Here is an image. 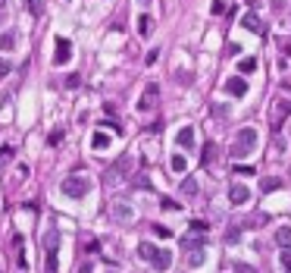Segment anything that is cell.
Here are the masks:
<instances>
[{
	"label": "cell",
	"instance_id": "1",
	"mask_svg": "<svg viewBox=\"0 0 291 273\" xmlns=\"http://www.w3.org/2000/svg\"><path fill=\"white\" fill-rule=\"evenodd\" d=\"M59 189H63L66 198H85L91 192V179L88 176H66Z\"/></svg>",
	"mask_w": 291,
	"mask_h": 273
},
{
	"label": "cell",
	"instance_id": "2",
	"mask_svg": "<svg viewBox=\"0 0 291 273\" xmlns=\"http://www.w3.org/2000/svg\"><path fill=\"white\" fill-rule=\"evenodd\" d=\"M254 148H257V129H251V126H244V129L238 132L235 144H232V154H235V157H247Z\"/></svg>",
	"mask_w": 291,
	"mask_h": 273
},
{
	"label": "cell",
	"instance_id": "3",
	"mask_svg": "<svg viewBox=\"0 0 291 273\" xmlns=\"http://www.w3.org/2000/svg\"><path fill=\"white\" fill-rule=\"evenodd\" d=\"M157 98H160V85H157V82H150L147 88H144L141 101H138V110H153V107H157Z\"/></svg>",
	"mask_w": 291,
	"mask_h": 273
},
{
	"label": "cell",
	"instance_id": "4",
	"mask_svg": "<svg viewBox=\"0 0 291 273\" xmlns=\"http://www.w3.org/2000/svg\"><path fill=\"white\" fill-rule=\"evenodd\" d=\"M69 60H72V44H69V38H57L54 63H57V66H63V63H69Z\"/></svg>",
	"mask_w": 291,
	"mask_h": 273
},
{
	"label": "cell",
	"instance_id": "5",
	"mask_svg": "<svg viewBox=\"0 0 291 273\" xmlns=\"http://www.w3.org/2000/svg\"><path fill=\"white\" fill-rule=\"evenodd\" d=\"M229 201H232L235 207H241V204L251 201V189H247V185H232V189H229Z\"/></svg>",
	"mask_w": 291,
	"mask_h": 273
},
{
	"label": "cell",
	"instance_id": "6",
	"mask_svg": "<svg viewBox=\"0 0 291 273\" xmlns=\"http://www.w3.org/2000/svg\"><path fill=\"white\" fill-rule=\"evenodd\" d=\"M153 267H157L160 273H166L169 267H173V251H166V248H157V254H153Z\"/></svg>",
	"mask_w": 291,
	"mask_h": 273
},
{
	"label": "cell",
	"instance_id": "7",
	"mask_svg": "<svg viewBox=\"0 0 291 273\" xmlns=\"http://www.w3.org/2000/svg\"><path fill=\"white\" fill-rule=\"evenodd\" d=\"M128 170H132V157L125 154V157H119V160H116V167L107 173V179H119V176H125Z\"/></svg>",
	"mask_w": 291,
	"mask_h": 273
},
{
	"label": "cell",
	"instance_id": "8",
	"mask_svg": "<svg viewBox=\"0 0 291 273\" xmlns=\"http://www.w3.org/2000/svg\"><path fill=\"white\" fill-rule=\"evenodd\" d=\"M132 207H128V204H113V220L116 223H132Z\"/></svg>",
	"mask_w": 291,
	"mask_h": 273
},
{
	"label": "cell",
	"instance_id": "9",
	"mask_svg": "<svg viewBox=\"0 0 291 273\" xmlns=\"http://www.w3.org/2000/svg\"><path fill=\"white\" fill-rule=\"evenodd\" d=\"M226 91H229V95H235V98H244L247 95V82L244 79H229L226 82Z\"/></svg>",
	"mask_w": 291,
	"mask_h": 273
},
{
	"label": "cell",
	"instance_id": "10",
	"mask_svg": "<svg viewBox=\"0 0 291 273\" xmlns=\"http://www.w3.org/2000/svg\"><path fill=\"white\" fill-rule=\"evenodd\" d=\"M175 141L182 144V148H194V129H191V126H182L178 135H175Z\"/></svg>",
	"mask_w": 291,
	"mask_h": 273
},
{
	"label": "cell",
	"instance_id": "11",
	"mask_svg": "<svg viewBox=\"0 0 291 273\" xmlns=\"http://www.w3.org/2000/svg\"><path fill=\"white\" fill-rule=\"evenodd\" d=\"M241 25H244L247 32H254V35H263V25H260V19H257L254 13H247L244 19H241Z\"/></svg>",
	"mask_w": 291,
	"mask_h": 273
},
{
	"label": "cell",
	"instance_id": "12",
	"mask_svg": "<svg viewBox=\"0 0 291 273\" xmlns=\"http://www.w3.org/2000/svg\"><path fill=\"white\" fill-rule=\"evenodd\" d=\"M150 32H153V19H150L147 13H141V16H138V35H141V38H147Z\"/></svg>",
	"mask_w": 291,
	"mask_h": 273
},
{
	"label": "cell",
	"instance_id": "13",
	"mask_svg": "<svg viewBox=\"0 0 291 273\" xmlns=\"http://www.w3.org/2000/svg\"><path fill=\"white\" fill-rule=\"evenodd\" d=\"M276 242L282 248H291V226H279L276 229Z\"/></svg>",
	"mask_w": 291,
	"mask_h": 273
},
{
	"label": "cell",
	"instance_id": "14",
	"mask_svg": "<svg viewBox=\"0 0 291 273\" xmlns=\"http://www.w3.org/2000/svg\"><path fill=\"white\" fill-rule=\"evenodd\" d=\"M153 254H157V245H150V242H141L138 245V258L141 261H153Z\"/></svg>",
	"mask_w": 291,
	"mask_h": 273
},
{
	"label": "cell",
	"instance_id": "15",
	"mask_svg": "<svg viewBox=\"0 0 291 273\" xmlns=\"http://www.w3.org/2000/svg\"><path fill=\"white\" fill-rule=\"evenodd\" d=\"M59 245V229H47L44 233V248H57Z\"/></svg>",
	"mask_w": 291,
	"mask_h": 273
},
{
	"label": "cell",
	"instance_id": "16",
	"mask_svg": "<svg viewBox=\"0 0 291 273\" xmlns=\"http://www.w3.org/2000/svg\"><path fill=\"white\" fill-rule=\"evenodd\" d=\"M182 195H185V198H194V195H198V182H194L191 176L182 182Z\"/></svg>",
	"mask_w": 291,
	"mask_h": 273
},
{
	"label": "cell",
	"instance_id": "17",
	"mask_svg": "<svg viewBox=\"0 0 291 273\" xmlns=\"http://www.w3.org/2000/svg\"><path fill=\"white\" fill-rule=\"evenodd\" d=\"M107 144H110V138H107V135H104V132H94V138H91V148H97V151H104V148H107Z\"/></svg>",
	"mask_w": 291,
	"mask_h": 273
},
{
	"label": "cell",
	"instance_id": "18",
	"mask_svg": "<svg viewBox=\"0 0 291 273\" xmlns=\"http://www.w3.org/2000/svg\"><path fill=\"white\" fill-rule=\"evenodd\" d=\"M169 164H173L175 173H185V170H188V160H185L182 154H173V160H169Z\"/></svg>",
	"mask_w": 291,
	"mask_h": 273
},
{
	"label": "cell",
	"instance_id": "19",
	"mask_svg": "<svg viewBox=\"0 0 291 273\" xmlns=\"http://www.w3.org/2000/svg\"><path fill=\"white\" fill-rule=\"evenodd\" d=\"M213 157H216V144H207V148H204V167H210Z\"/></svg>",
	"mask_w": 291,
	"mask_h": 273
},
{
	"label": "cell",
	"instance_id": "20",
	"mask_svg": "<svg viewBox=\"0 0 291 273\" xmlns=\"http://www.w3.org/2000/svg\"><path fill=\"white\" fill-rule=\"evenodd\" d=\"M47 273H57V248H47Z\"/></svg>",
	"mask_w": 291,
	"mask_h": 273
},
{
	"label": "cell",
	"instance_id": "21",
	"mask_svg": "<svg viewBox=\"0 0 291 273\" xmlns=\"http://www.w3.org/2000/svg\"><path fill=\"white\" fill-rule=\"evenodd\" d=\"M25 6H29L31 16H41V10H44V3H41V0H25Z\"/></svg>",
	"mask_w": 291,
	"mask_h": 273
},
{
	"label": "cell",
	"instance_id": "22",
	"mask_svg": "<svg viewBox=\"0 0 291 273\" xmlns=\"http://www.w3.org/2000/svg\"><path fill=\"white\" fill-rule=\"evenodd\" d=\"M238 69H241L244 75H247V72H254V69H257V60H251V57H244V60H241V66H238Z\"/></svg>",
	"mask_w": 291,
	"mask_h": 273
},
{
	"label": "cell",
	"instance_id": "23",
	"mask_svg": "<svg viewBox=\"0 0 291 273\" xmlns=\"http://www.w3.org/2000/svg\"><path fill=\"white\" fill-rule=\"evenodd\" d=\"M201 245H204L201 239H191V236L185 239V248H188V251H201Z\"/></svg>",
	"mask_w": 291,
	"mask_h": 273
},
{
	"label": "cell",
	"instance_id": "24",
	"mask_svg": "<svg viewBox=\"0 0 291 273\" xmlns=\"http://www.w3.org/2000/svg\"><path fill=\"white\" fill-rule=\"evenodd\" d=\"M210 13H213V16H222V13H226V3H222V0H213V3H210Z\"/></svg>",
	"mask_w": 291,
	"mask_h": 273
},
{
	"label": "cell",
	"instance_id": "25",
	"mask_svg": "<svg viewBox=\"0 0 291 273\" xmlns=\"http://www.w3.org/2000/svg\"><path fill=\"white\" fill-rule=\"evenodd\" d=\"M188 264H191V267H201V264H204V251H194V254H188Z\"/></svg>",
	"mask_w": 291,
	"mask_h": 273
},
{
	"label": "cell",
	"instance_id": "26",
	"mask_svg": "<svg viewBox=\"0 0 291 273\" xmlns=\"http://www.w3.org/2000/svg\"><path fill=\"white\" fill-rule=\"evenodd\" d=\"M279 185H282L279 179H263V192H276Z\"/></svg>",
	"mask_w": 291,
	"mask_h": 273
},
{
	"label": "cell",
	"instance_id": "27",
	"mask_svg": "<svg viewBox=\"0 0 291 273\" xmlns=\"http://www.w3.org/2000/svg\"><path fill=\"white\" fill-rule=\"evenodd\" d=\"M13 44H16L13 35H3V38H0V47H3V50H13Z\"/></svg>",
	"mask_w": 291,
	"mask_h": 273
},
{
	"label": "cell",
	"instance_id": "28",
	"mask_svg": "<svg viewBox=\"0 0 291 273\" xmlns=\"http://www.w3.org/2000/svg\"><path fill=\"white\" fill-rule=\"evenodd\" d=\"M191 229H194V233H207V223H204V220H191Z\"/></svg>",
	"mask_w": 291,
	"mask_h": 273
},
{
	"label": "cell",
	"instance_id": "29",
	"mask_svg": "<svg viewBox=\"0 0 291 273\" xmlns=\"http://www.w3.org/2000/svg\"><path fill=\"white\" fill-rule=\"evenodd\" d=\"M153 233H157L160 239H169V236H173V229H169V226H153Z\"/></svg>",
	"mask_w": 291,
	"mask_h": 273
},
{
	"label": "cell",
	"instance_id": "30",
	"mask_svg": "<svg viewBox=\"0 0 291 273\" xmlns=\"http://www.w3.org/2000/svg\"><path fill=\"white\" fill-rule=\"evenodd\" d=\"M50 144H59V141H63V129H54V132H50V138H47Z\"/></svg>",
	"mask_w": 291,
	"mask_h": 273
},
{
	"label": "cell",
	"instance_id": "31",
	"mask_svg": "<svg viewBox=\"0 0 291 273\" xmlns=\"http://www.w3.org/2000/svg\"><path fill=\"white\" fill-rule=\"evenodd\" d=\"M282 267H285V270H291V248H285V251H282Z\"/></svg>",
	"mask_w": 291,
	"mask_h": 273
},
{
	"label": "cell",
	"instance_id": "32",
	"mask_svg": "<svg viewBox=\"0 0 291 273\" xmlns=\"http://www.w3.org/2000/svg\"><path fill=\"white\" fill-rule=\"evenodd\" d=\"M232 270H235V273H254V267H251V264H235Z\"/></svg>",
	"mask_w": 291,
	"mask_h": 273
},
{
	"label": "cell",
	"instance_id": "33",
	"mask_svg": "<svg viewBox=\"0 0 291 273\" xmlns=\"http://www.w3.org/2000/svg\"><path fill=\"white\" fill-rule=\"evenodd\" d=\"M235 176H254L251 167H235Z\"/></svg>",
	"mask_w": 291,
	"mask_h": 273
},
{
	"label": "cell",
	"instance_id": "34",
	"mask_svg": "<svg viewBox=\"0 0 291 273\" xmlns=\"http://www.w3.org/2000/svg\"><path fill=\"white\" fill-rule=\"evenodd\" d=\"M10 69H13V66H10V60H0V75H6Z\"/></svg>",
	"mask_w": 291,
	"mask_h": 273
},
{
	"label": "cell",
	"instance_id": "35",
	"mask_svg": "<svg viewBox=\"0 0 291 273\" xmlns=\"http://www.w3.org/2000/svg\"><path fill=\"white\" fill-rule=\"evenodd\" d=\"M226 242H238V229H229V233H226Z\"/></svg>",
	"mask_w": 291,
	"mask_h": 273
},
{
	"label": "cell",
	"instance_id": "36",
	"mask_svg": "<svg viewBox=\"0 0 291 273\" xmlns=\"http://www.w3.org/2000/svg\"><path fill=\"white\" fill-rule=\"evenodd\" d=\"M279 47L285 50V54H291V41H288V38H282V41H279Z\"/></svg>",
	"mask_w": 291,
	"mask_h": 273
},
{
	"label": "cell",
	"instance_id": "37",
	"mask_svg": "<svg viewBox=\"0 0 291 273\" xmlns=\"http://www.w3.org/2000/svg\"><path fill=\"white\" fill-rule=\"evenodd\" d=\"M244 3H247V6H251V10H254V6H257V3H260V0H244Z\"/></svg>",
	"mask_w": 291,
	"mask_h": 273
},
{
	"label": "cell",
	"instance_id": "38",
	"mask_svg": "<svg viewBox=\"0 0 291 273\" xmlns=\"http://www.w3.org/2000/svg\"><path fill=\"white\" fill-rule=\"evenodd\" d=\"M3 6H6V0H0V10H3Z\"/></svg>",
	"mask_w": 291,
	"mask_h": 273
},
{
	"label": "cell",
	"instance_id": "39",
	"mask_svg": "<svg viewBox=\"0 0 291 273\" xmlns=\"http://www.w3.org/2000/svg\"><path fill=\"white\" fill-rule=\"evenodd\" d=\"M141 3H150V0H141Z\"/></svg>",
	"mask_w": 291,
	"mask_h": 273
},
{
	"label": "cell",
	"instance_id": "40",
	"mask_svg": "<svg viewBox=\"0 0 291 273\" xmlns=\"http://www.w3.org/2000/svg\"><path fill=\"white\" fill-rule=\"evenodd\" d=\"M288 273H291V270H288Z\"/></svg>",
	"mask_w": 291,
	"mask_h": 273
}]
</instances>
